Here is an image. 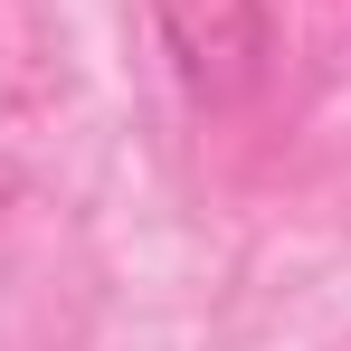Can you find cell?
<instances>
[{"instance_id":"cell-1","label":"cell","mask_w":351,"mask_h":351,"mask_svg":"<svg viewBox=\"0 0 351 351\" xmlns=\"http://www.w3.org/2000/svg\"><path fill=\"white\" fill-rule=\"evenodd\" d=\"M152 38H162V58H171L180 95L209 105V114L247 105V95L266 86V66H276L266 0H152Z\"/></svg>"}]
</instances>
